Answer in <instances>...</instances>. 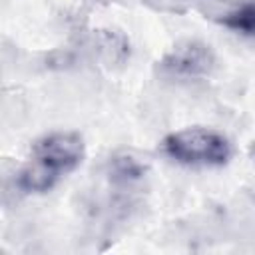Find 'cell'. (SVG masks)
<instances>
[{"mask_svg":"<svg viewBox=\"0 0 255 255\" xmlns=\"http://www.w3.org/2000/svg\"><path fill=\"white\" fill-rule=\"evenodd\" d=\"M213 18L237 34L255 36V0H239Z\"/></svg>","mask_w":255,"mask_h":255,"instance_id":"5","label":"cell"},{"mask_svg":"<svg viewBox=\"0 0 255 255\" xmlns=\"http://www.w3.org/2000/svg\"><path fill=\"white\" fill-rule=\"evenodd\" d=\"M110 173L116 181L131 183L145 173V163L131 153H118L110 161Z\"/></svg>","mask_w":255,"mask_h":255,"instance_id":"6","label":"cell"},{"mask_svg":"<svg viewBox=\"0 0 255 255\" xmlns=\"http://www.w3.org/2000/svg\"><path fill=\"white\" fill-rule=\"evenodd\" d=\"M163 153L183 165H225L231 157L229 139L211 128H185L161 141Z\"/></svg>","mask_w":255,"mask_h":255,"instance_id":"1","label":"cell"},{"mask_svg":"<svg viewBox=\"0 0 255 255\" xmlns=\"http://www.w3.org/2000/svg\"><path fill=\"white\" fill-rule=\"evenodd\" d=\"M253 159H255V145H253Z\"/></svg>","mask_w":255,"mask_h":255,"instance_id":"7","label":"cell"},{"mask_svg":"<svg viewBox=\"0 0 255 255\" xmlns=\"http://www.w3.org/2000/svg\"><path fill=\"white\" fill-rule=\"evenodd\" d=\"M213 66V50L199 40H183L161 58V70L175 78H201L207 76Z\"/></svg>","mask_w":255,"mask_h":255,"instance_id":"3","label":"cell"},{"mask_svg":"<svg viewBox=\"0 0 255 255\" xmlns=\"http://www.w3.org/2000/svg\"><path fill=\"white\" fill-rule=\"evenodd\" d=\"M60 171H56L52 165L40 161V159H32L30 163H26L18 175H16V185L24 191V193H46L50 191L56 181L60 179Z\"/></svg>","mask_w":255,"mask_h":255,"instance_id":"4","label":"cell"},{"mask_svg":"<svg viewBox=\"0 0 255 255\" xmlns=\"http://www.w3.org/2000/svg\"><path fill=\"white\" fill-rule=\"evenodd\" d=\"M32 157L52 165L60 173H68L84 161L86 143L76 131H54L34 141Z\"/></svg>","mask_w":255,"mask_h":255,"instance_id":"2","label":"cell"}]
</instances>
